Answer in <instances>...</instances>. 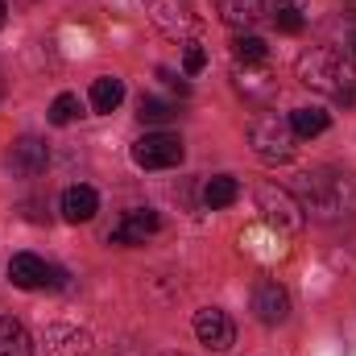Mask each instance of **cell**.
<instances>
[{
  "label": "cell",
  "mask_w": 356,
  "mask_h": 356,
  "mask_svg": "<svg viewBox=\"0 0 356 356\" xmlns=\"http://www.w3.org/2000/svg\"><path fill=\"white\" fill-rule=\"evenodd\" d=\"M154 232H158V211L141 207V211H129L124 220H116V228L108 232V241H112V245H141V241L154 236Z\"/></svg>",
  "instance_id": "11"
},
{
  "label": "cell",
  "mask_w": 356,
  "mask_h": 356,
  "mask_svg": "<svg viewBox=\"0 0 356 356\" xmlns=\"http://www.w3.org/2000/svg\"><path fill=\"white\" fill-rule=\"evenodd\" d=\"M170 356H178V353H170Z\"/></svg>",
  "instance_id": "27"
},
{
  "label": "cell",
  "mask_w": 356,
  "mask_h": 356,
  "mask_svg": "<svg viewBox=\"0 0 356 356\" xmlns=\"http://www.w3.org/2000/svg\"><path fill=\"white\" fill-rule=\"evenodd\" d=\"M120 99H124V79L99 75V79L91 83V108H95V112H116Z\"/></svg>",
  "instance_id": "16"
},
{
  "label": "cell",
  "mask_w": 356,
  "mask_h": 356,
  "mask_svg": "<svg viewBox=\"0 0 356 356\" xmlns=\"http://www.w3.org/2000/svg\"><path fill=\"white\" fill-rule=\"evenodd\" d=\"M203 67H207V50H203V46H195V42H191V46H186V50H182V71H186V75H199V71H203Z\"/></svg>",
  "instance_id": "23"
},
{
  "label": "cell",
  "mask_w": 356,
  "mask_h": 356,
  "mask_svg": "<svg viewBox=\"0 0 356 356\" xmlns=\"http://www.w3.org/2000/svg\"><path fill=\"white\" fill-rule=\"evenodd\" d=\"M133 162L141 170H170V166L182 162V141L175 133H145L133 145Z\"/></svg>",
  "instance_id": "6"
},
{
  "label": "cell",
  "mask_w": 356,
  "mask_h": 356,
  "mask_svg": "<svg viewBox=\"0 0 356 356\" xmlns=\"http://www.w3.org/2000/svg\"><path fill=\"white\" fill-rule=\"evenodd\" d=\"M348 54H356V29L348 33Z\"/></svg>",
  "instance_id": "25"
},
{
  "label": "cell",
  "mask_w": 356,
  "mask_h": 356,
  "mask_svg": "<svg viewBox=\"0 0 356 356\" xmlns=\"http://www.w3.org/2000/svg\"><path fill=\"white\" fill-rule=\"evenodd\" d=\"M95 211H99V195L91 186H67L63 191V216L71 224H88Z\"/></svg>",
  "instance_id": "12"
},
{
  "label": "cell",
  "mask_w": 356,
  "mask_h": 356,
  "mask_svg": "<svg viewBox=\"0 0 356 356\" xmlns=\"http://www.w3.org/2000/svg\"><path fill=\"white\" fill-rule=\"evenodd\" d=\"M249 145L253 154L269 162V166H282L294 158V129H290V116H277V112H266V116H253L249 120Z\"/></svg>",
  "instance_id": "3"
},
{
  "label": "cell",
  "mask_w": 356,
  "mask_h": 356,
  "mask_svg": "<svg viewBox=\"0 0 356 356\" xmlns=\"http://www.w3.org/2000/svg\"><path fill=\"white\" fill-rule=\"evenodd\" d=\"M0 356H33L29 332L17 319H8V315H0Z\"/></svg>",
  "instance_id": "15"
},
{
  "label": "cell",
  "mask_w": 356,
  "mask_h": 356,
  "mask_svg": "<svg viewBox=\"0 0 356 356\" xmlns=\"http://www.w3.org/2000/svg\"><path fill=\"white\" fill-rule=\"evenodd\" d=\"M294 71H298V83H307L311 91H319L344 108L356 104V67L348 63V54L319 46V50H307Z\"/></svg>",
  "instance_id": "2"
},
{
  "label": "cell",
  "mask_w": 356,
  "mask_h": 356,
  "mask_svg": "<svg viewBox=\"0 0 356 356\" xmlns=\"http://www.w3.org/2000/svg\"><path fill=\"white\" fill-rule=\"evenodd\" d=\"M277 4H294V8H302V4H307V0H277Z\"/></svg>",
  "instance_id": "26"
},
{
  "label": "cell",
  "mask_w": 356,
  "mask_h": 356,
  "mask_svg": "<svg viewBox=\"0 0 356 356\" xmlns=\"http://www.w3.org/2000/svg\"><path fill=\"white\" fill-rule=\"evenodd\" d=\"M46 162H50V149L38 141V137H21L13 149H8V170L21 178H33L46 170Z\"/></svg>",
  "instance_id": "9"
},
{
  "label": "cell",
  "mask_w": 356,
  "mask_h": 356,
  "mask_svg": "<svg viewBox=\"0 0 356 356\" xmlns=\"http://www.w3.org/2000/svg\"><path fill=\"white\" fill-rule=\"evenodd\" d=\"M195 336H199V344H207V348H216V353H228L232 340H236V327H232V319H228L224 311L207 307V311L195 315Z\"/></svg>",
  "instance_id": "7"
},
{
  "label": "cell",
  "mask_w": 356,
  "mask_h": 356,
  "mask_svg": "<svg viewBox=\"0 0 356 356\" xmlns=\"http://www.w3.org/2000/svg\"><path fill=\"white\" fill-rule=\"evenodd\" d=\"M4 21H8V0H0V29H4Z\"/></svg>",
  "instance_id": "24"
},
{
  "label": "cell",
  "mask_w": 356,
  "mask_h": 356,
  "mask_svg": "<svg viewBox=\"0 0 356 356\" xmlns=\"http://www.w3.org/2000/svg\"><path fill=\"white\" fill-rule=\"evenodd\" d=\"M253 311H257V319H261L266 327H277V323L290 315V294H286L277 282H261V286L253 290Z\"/></svg>",
  "instance_id": "10"
},
{
  "label": "cell",
  "mask_w": 356,
  "mask_h": 356,
  "mask_svg": "<svg viewBox=\"0 0 356 356\" xmlns=\"http://www.w3.org/2000/svg\"><path fill=\"white\" fill-rule=\"evenodd\" d=\"M273 25H277L282 33H298V29H302V8H294V4H277V8H273Z\"/></svg>",
  "instance_id": "22"
},
{
  "label": "cell",
  "mask_w": 356,
  "mask_h": 356,
  "mask_svg": "<svg viewBox=\"0 0 356 356\" xmlns=\"http://www.w3.org/2000/svg\"><path fill=\"white\" fill-rule=\"evenodd\" d=\"M236 195H241V186H236V178L220 175V178H207V186H203V207L207 211H220V207H228V203H236Z\"/></svg>",
  "instance_id": "17"
},
{
  "label": "cell",
  "mask_w": 356,
  "mask_h": 356,
  "mask_svg": "<svg viewBox=\"0 0 356 356\" xmlns=\"http://www.w3.org/2000/svg\"><path fill=\"white\" fill-rule=\"evenodd\" d=\"M75 116H79V95H71V91L54 95V104H50V124H71Z\"/></svg>",
  "instance_id": "21"
},
{
  "label": "cell",
  "mask_w": 356,
  "mask_h": 356,
  "mask_svg": "<svg viewBox=\"0 0 356 356\" xmlns=\"http://www.w3.org/2000/svg\"><path fill=\"white\" fill-rule=\"evenodd\" d=\"M137 116H141V124H166L175 116V104L170 99H158V95H141Z\"/></svg>",
  "instance_id": "20"
},
{
  "label": "cell",
  "mask_w": 356,
  "mask_h": 356,
  "mask_svg": "<svg viewBox=\"0 0 356 356\" xmlns=\"http://www.w3.org/2000/svg\"><path fill=\"white\" fill-rule=\"evenodd\" d=\"M298 203L311 220L344 224L356 216V178L336 166H319L298 178Z\"/></svg>",
  "instance_id": "1"
},
{
  "label": "cell",
  "mask_w": 356,
  "mask_h": 356,
  "mask_svg": "<svg viewBox=\"0 0 356 356\" xmlns=\"http://www.w3.org/2000/svg\"><path fill=\"white\" fill-rule=\"evenodd\" d=\"M290 129H294V137H319L327 129V112L323 108H294L290 112Z\"/></svg>",
  "instance_id": "18"
},
{
  "label": "cell",
  "mask_w": 356,
  "mask_h": 356,
  "mask_svg": "<svg viewBox=\"0 0 356 356\" xmlns=\"http://www.w3.org/2000/svg\"><path fill=\"white\" fill-rule=\"evenodd\" d=\"M220 17L232 29H253L266 17V0H220Z\"/></svg>",
  "instance_id": "13"
},
{
  "label": "cell",
  "mask_w": 356,
  "mask_h": 356,
  "mask_svg": "<svg viewBox=\"0 0 356 356\" xmlns=\"http://www.w3.org/2000/svg\"><path fill=\"white\" fill-rule=\"evenodd\" d=\"M257 211L266 216V224L277 236H294V232H302V224H307V211H302L298 195L286 191V186H273V182H266V186L257 191Z\"/></svg>",
  "instance_id": "4"
},
{
  "label": "cell",
  "mask_w": 356,
  "mask_h": 356,
  "mask_svg": "<svg viewBox=\"0 0 356 356\" xmlns=\"http://www.w3.org/2000/svg\"><path fill=\"white\" fill-rule=\"evenodd\" d=\"M145 8H149V17H154V25L158 29H166V33H191L195 29V13H191V0H145Z\"/></svg>",
  "instance_id": "8"
},
{
  "label": "cell",
  "mask_w": 356,
  "mask_h": 356,
  "mask_svg": "<svg viewBox=\"0 0 356 356\" xmlns=\"http://www.w3.org/2000/svg\"><path fill=\"white\" fill-rule=\"evenodd\" d=\"M8 282L21 286V290H42V286L58 290V286H67V273L58 266H46V261L33 257V253H17V257L8 261Z\"/></svg>",
  "instance_id": "5"
},
{
  "label": "cell",
  "mask_w": 356,
  "mask_h": 356,
  "mask_svg": "<svg viewBox=\"0 0 356 356\" xmlns=\"http://www.w3.org/2000/svg\"><path fill=\"white\" fill-rule=\"evenodd\" d=\"M232 54H236V63H266V58H269V46L257 38V33H236Z\"/></svg>",
  "instance_id": "19"
},
{
  "label": "cell",
  "mask_w": 356,
  "mask_h": 356,
  "mask_svg": "<svg viewBox=\"0 0 356 356\" xmlns=\"http://www.w3.org/2000/svg\"><path fill=\"white\" fill-rule=\"evenodd\" d=\"M46 348L54 356H91V340L79 327H50L46 332Z\"/></svg>",
  "instance_id": "14"
}]
</instances>
